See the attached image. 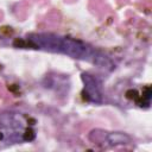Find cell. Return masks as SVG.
<instances>
[{"mask_svg": "<svg viewBox=\"0 0 152 152\" xmlns=\"http://www.w3.org/2000/svg\"><path fill=\"white\" fill-rule=\"evenodd\" d=\"M27 40L30 42V45L36 49L63 53L72 58L90 62L101 68L113 69L112 61L104 53L78 39L55 33H33L27 36Z\"/></svg>", "mask_w": 152, "mask_h": 152, "instance_id": "6da1fadb", "label": "cell"}, {"mask_svg": "<svg viewBox=\"0 0 152 152\" xmlns=\"http://www.w3.org/2000/svg\"><path fill=\"white\" fill-rule=\"evenodd\" d=\"M82 81L84 83V99L90 102L101 103L102 102V83L99 78L95 76L83 72L82 74Z\"/></svg>", "mask_w": 152, "mask_h": 152, "instance_id": "7a4b0ae2", "label": "cell"}]
</instances>
